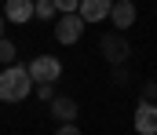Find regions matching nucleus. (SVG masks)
<instances>
[{"mask_svg":"<svg viewBox=\"0 0 157 135\" xmlns=\"http://www.w3.org/2000/svg\"><path fill=\"white\" fill-rule=\"evenodd\" d=\"M55 135H80V128H77V124H59Z\"/></svg>","mask_w":157,"mask_h":135,"instance_id":"15","label":"nucleus"},{"mask_svg":"<svg viewBox=\"0 0 157 135\" xmlns=\"http://www.w3.org/2000/svg\"><path fill=\"white\" fill-rule=\"evenodd\" d=\"M55 7H59V15H73V11H80V0H55Z\"/></svg>","mask_w":157,"mask_h":135,"instance_id":"12","label":"nucleus"},{"mask_svg":"<svg viewBox=\"0 0 157 135\" xmlns=\"http://www.w3.org/2000/svg\"><path fill=\"white\" fill-rule=\"evenodd\" d=\"M4 18L15 26H26L29 18H37V0H4Z\"/></svg>","mask_w":157,"mask_h":135,"instance_id":"5","label":"nucleus"},{"mask_svg":"<svg viewBox=\"0 0 157 135\" xmlns=\"http://www.w3.org/2000/svg\"><path fill=\"white\" fill-rule=\"evenodd\" d=\"M15 55H18V51H15V44L4 37V40H0V62H7V66H11V62H15Z\"/></svg>","mask_w":157,"mask_h":135,"instance_id":"10","label":"nucleus"},{"mask_svg":"<svg viewBox=\"0 0 157 135\" xmlns=\"http://www.w3.org/2000/svg\"><path fill=\"white\" fill-rule=\"evenodd\" d=\"M84 18H80L77 11L73 15H59V22H55V40L59 44H77L80 40V33H84Z\"/></svg>","mask_w":157,"mask_h":135,"instance_id":"4","label":"nucleus"},{"mask_svg":"<svg viewBox=\"0 0 157 135\" xmlns=\"http://www.w3.org/2000/svg\"><path fill=\"white\" fill-rule=\"evenodd\" d=\"M33 88V77H29V66H7L0 73V102H22Z\"/></svg>","mask_w":157,"mask_h":135,"instance_id":"1","label":"nucleus"},{"mask_svg":"<svg viewBox=\"0 0 157 135\" xmlns=\"http://www.w3.org/2000/svg\"><path fill=\"white\" fill-rule=\"evenodd\" d=\"M139 102H157V84H143V91H139Z\"/></svg>","mask_w":157,"mask_h":135,"instance_id":"13","label":"nucleus"},{"mask_svg":"<svg viewBox=\"0 0 157 135\" xmlns=\"http://www.w3.org/2000/svg\"><path fill=\"white\" fill-rule=\"evenodd\" d=\"M110 22H113V29H128V26L135 22V4H132V0H113Z\"/></svg>","mask_w":157,"mask_h":135,"instance_id":"9","label":"nucleus"},{"mask_svg":"<svg viewBox=\"0 0 157 135\" xmlns=\"http://www.w3.org/2000/svg\"><path fill=\"white\" fill-rule=\"evenodd\" d=\"M110 11H113V0H80V18L84 22H102V18H110Z\"/></svg>","mask_w":157,"mask_h":135,"instance_id":"8","label":"nucleus"},{"mask_svg":"<svg viewBox=\"0 0 157 135\" xmlns=\"http://www.w3.org/2000/svg\"><path fill=\"white\" fill-rule=\"evenodd\" d=\"M29 77H33V84H55L62 77V62L55 55H37V58H29Z\"/></svg>","mask_w":157,"mask_h":135,"instance_id":"2","label":"nucleus"},{"mask_svg":"<svg viewBox=\"0 0 157 135\" xmlns=\"http://www.w3.org/2000/svg\"><path fill=\"white\" fill-rule=\"evenodd\" d=\"M99 51H102V58L110 62V66H124L128 62V55H132V47H128V40L117 33H102V40H99Z\"/></svg>","mask_w":157,"mask_h":135,"instance_id":"3","label":"nucleus"},{"mask_svg":"<svg viewBox=\"0 0 157 135\" xmlns=\"http://www.w3.org/2000/svg\"><path fill=\"white\" fill-rule=\"evenodd\" d=\"M4 26H7V18H4V15H0V40H4Z\"/></svg>","mask_w":157,"mask_h":135,"instance_id":"16","label":"nucleus"},{"mask_svg":"<svg viewBox=\"0 0 157 135\" xmlns=\"http://www.w3.org/2000/svg\"><path fill=\"white\" fill-rule=\"evenodd\" d=\"M135 132L157 135V102H139L135 106Z\"/></svg>","mask_w":157,"mask_h":135,"instance_id":"6","label":"nucleus"},{"mask_svg":"<svg viewBox=\"0 0 157 135\" xmlns=\"http://www.w3.org/2000/svg\"><path fill=\"white\" fill-rule=\"evenodd\" d=\"M37 95L44 102H51V99H55V88H51V84H37Z\"/></svg>","mask_w":157,"mask_h":135,"instance_id":"14","label":"nucleus"},{"mask_svg":"<svg viewBox=\"0 0 157 135\" xmlns=\"http://www.w3.org/2000/svg\"><path fill=\"white\" fill-rule=\"evenodd\" d=\"M48 106H51V117H55L59 124H73V121H77V113H80V110H77V102H73L70 95H55Z\"/></svg>","mask_w":157,"mask_h":135,"instance_id":"7","label":"nucleus"},{"mask_svg":"<svg viewBox=\"0 0 157 135\" xmlns=\"http://www.w3.org/2000/svg\"><path fill=\"white\" fill-rule=\"evenodd\" d=\"M55 0H37V18H55Z\"/></svg>","mask_w":157,"mask_h":135,"instance_id":"11","label":"nucleus"}]
</instances>
